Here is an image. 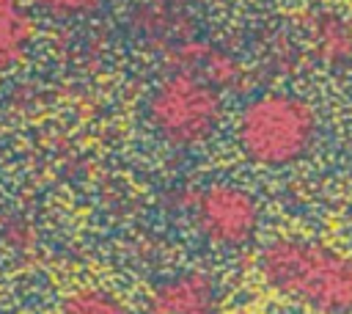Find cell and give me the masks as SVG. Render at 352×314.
<instances>
[{
    "label": "cell",
    "instance_id": "1",
    "mask_svg": "<svg viewBox=\"0 0 352 314\" xmlns=\"http://www.w3.org/2000/svg\"><path fill=\"white\" fill-rule=\"evenodd\" d=\"M261 281L311 314H352V256L308 237H275L258 251Z\"/></svg>",
    "mask_w": 352,
    "mask_h": 314
},
{
    "label": "cell",
    "instance_id": "2",
    "mask_svg": "<svg viewBox=\"0 0 352 314\" xmlns=\"http://www.w3.org/2000/svg\"><path fill=\"white\" fill-rule=\"evenodd\" d=\"M236 149L258 168H289L302 163L319 143L316 107L289 91H267L245 102L234 124Z\"/></svg>",
    "mask_w": 352,
    "mask_h": 314
},
{
    "label": "cell",
    "instance_id": "3",
    "mask_svg": "<svg viewBox=\"0 0 352 314\" xmlns=\"http://www.w3.org/2000/svg\"><path fill=\"white\" fill-rule=\"evenodd\" d=\"M154 132L173 149H195L214 138L223 121V94L192 72L162 77L146 102Z\"/></svg>",
    "mask_w": 352,
    "mask_h": 314
},
{
    "label": "cell",
    "instance_id": "4",
    "mask_svg": "<svg viewBox=\"0 0 352 314\" xmlns=\"http://www.w3.org/2000/svg\"><path fill=\"white\" fill-rule=\"evenodd\" d=\"M198 234L223 251H239L250 245L261 229L258 198L234 182H212L192 196L190 204Z\"/></svg>",
    "mask_w": 352,
    "mask_h": 314
},
{
    "label": "cell",
    "instance_id": "5",
    "mask_svg": "<svg viewBox=\"0 0 352 314\" xmlns=\"http://www.w3.org/2000/svg\"><path fill=\"white\" fill-rule=\"evenodd\" d=\"M143 314H223V292L212 273L182 270L148 289Z\"/></svg>",
    "mask_w": 352,
    "mask_h": 314
},
{
    "label": "cell",
    "instance_id": "6",
    "mask_svg": "<svg viewBox=\"0 0 352 314\" xmlns=\"http://www.w3.org/2000/svg\"><path fill=\"white\" fill-rule=\"evenodd\" d=\"M305 39L316 61L324 66H346L352 63V25L338 11H314L305 19Z\"/></svg>",
    "mask_w": 352,
    "mask_h": 314
},
{
    "label": "cell",
    "instance_id": "7",
    "mask_svg": "<svg viewBox=\"0 0 352 314\" xmlns=\"http://www.w3.org/2000/svg\"><path fill=\"white\" fill-rule=\"evenodd\" d=\"M36 36L30 11L19 0H0V69L19 63Z\"/></svg>",
    "mask_w": 352,
    "mask_h": 314
},
{
    "label": "cell",
    "instance_id": "8",
    "mask_svg": "<svg viewBox=\"0 0 352 314\" xmlns=\"http://www.w3.org/2000/svg\"><path fill=\"white\" fill-rule=\"evenodd\" d=\"M58 314H132V308L107 289L82 286L63 297Z\"/></svg>",
    "mask_w": 352,
    "mask_h": 314
},
{
    "label": "cell",
    "instance_id": "9",
    "mask_svg": "<svg viewBox=\"0 0 352 314\" xmlns=\"http://www.w3.org/2000/svg\"><path fill=\"white\" fill-rule=\"evenodd\" d=\"M41 11H47L50 17H60V19H74V17H85L94 14L102 0H33Z\"/></svg>",
    "mask_w": 352,
    "mask_h": 314
},
{
    "label": "cell",
    "instance_id": "10",
    "mask_svg": "<svg viewBox=\"0 0 352 314\" xmlns=\"http://www.w3.org/2000/svg\"><path fill=\"white\" fill-rule=\"evenodd\" d=\"M278 314H300V311H278Z\"/></svg>",
    "mask_w": 352,
    "mask_h": 314
}]
</instances>
